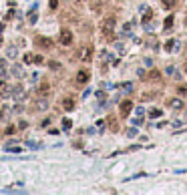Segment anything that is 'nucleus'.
<instances>
[{
    "instance_id": "nucleus-1",
    "label": "nucleus",
    "mask_w": 187,
    "mask_h": 195,
    "mask_svg": "<svg viewBox=\"0 0 187 195\" xmlns=\"http://www.w3.org/2000/svg\"><path fill=\"white\" fill-rule=\"evenodd\" d=\"M115 28H117V18H115V16H107V18H103V22H101V32H103L105 38H109V40L113 38Z\"/></svg>"
},
{
    "instance_id": "nucleus-2",
    "label": "nucleus",
    "mask_w": 187,
    "mask_h": 195,
    "mask_svg": "<svg viewBox=\"0 0 187 195\" xmlns=\"http://www.w3.org/2000/svg\"><path fill=\"white\" fill-rule=\"evenodd\" d=\"M93 52H95L93 44H85V46H81V48H79V58H81V60H85V62H89V60L93 58Z\"/></svg>"
},
{
    "instance_id": "nucleus-3",
    "label": "nucleus",
    "mask_w": 187,
    "mask_h": 195,
    "mask_svg": "<svg viewBox=\"0 0 187 195\" xmlns=\"http://www.w3.org/2000/svg\"><path fill=\"white\" fill-rule=\"evenodd\" d=\"M73 40H75V38H73V32H71L68 28H62V30H60V34H58V42H60L62 46H71Z\"/></svg>"
},
{
    "instance_id": "nucleus-4",
    "label": "nucleus",
    "mask_w": 187,
    "mask_h": 195,
    "mask_svg": "<svg viewBox=\"0 0 187 195\" xmlns=\"http://www.w3.org/2000/svg\"><path fill=\"white\" fill-rule=\"evenodd\" d=\"M131 111H133V101H123L121 105H119V115L125 119L131 115Z\"/></svg>"
},
{
    "instance_id": "nucleus-5",
    "label": "nucleus",
    "mask_w": 187,
    "mask_h": 195,
    "mask_svg": "<svg viewBox=\"0 0 187 195\" xmlns=\"http://www.w3.org/2000/svg\"><path fill=\"white\" fill-rule=\"evenodd\" d=\"M91 80V73L87 71V69H81L79 73H77V77H75V82L77 84H87Z\"/></svg>"
},
{
    "instance_id": "nucleus-6",
    "label": "nucleus",
    "mask_w": 187,
    "mask_h": 195,
    "mask_svg": "<svg viewBox=\"0 0 187 195\" xmlns=\"http://www.w3.org/2000/svg\"><path fill=\"white\" fill-rule=\"evenodd\" d=\"M167 105H169L173 111H181V109L185 107V103H183L179 97H173V99H169V103H167Z\"/></svg>"
},
{
    "instance_id": "nucleus-7",
    "label": "nucleus",
    "mask_w": 187,
    "mask_h": 195,
    "mask_svg": "<svg viewBox=\"0 0 187 195\" xmlns=\"http://www.w3.org/2000/svg\"><path fill=\"white\" fill-rule=\"evenodd\" d=\"M47 107H48L47 97H36V101H34V111H45Z\"/></svg>"
},
{
    "instance_id": "nucleus-8",
    "label": "nucleus",
    "mask_w": 187,
    "mask_h": 195,
    "mask_svg": "<svg viewBox=\"0 0 187 195\" xmlns=\"http://www.w3.org/2000/svg\"><path fill=\"white\" fill-rule=\"evenodd\" d=\"M60 105H62L64 111H73V109H75V97H64V99L60 101Z\"/></svg>"
},
{
    "instance_id": "nucleus-9",
    "label": "nucleus",
    "mask_w": 187,
    "mask_h": 195,
    "mask_svg": "<svg viewBox=\"0 0 187 195\" xmlns=\"http://www.w3.org/2000/svg\"><path fill=\"white\" fill-rule=\"evenodd\" d=\"M48 93H50V87H48V82H42V84L36 89V97H48Z\"/></svg>"
},
{
    "instance_id": "nucleus-10",
    "label": "nucleus",
    "mask_w": 187,
    "mask_h": 195,
    "mask_svg": "<svg viewBox=\"0 0 187 195\" xmlns=\"http://www.w3.org/2000/svg\"><path fill=\"white\" fill-rule=\"evenodd\" d=\"M36 44L42 46V48H50V46H52L50 38H45V36H38V38H36Z\"/></svg>"
},
{
    "instance_id": "nucleus-11",
    "label": "nucleus",
    "mask_w": 187,
    "mask_h": 195,
    "mask_svg": "<svg viewBox=\"0 0 187 195\" xmlns=\"http://www.w3.org/2000/svg\"><path fill=\"white\" fill-rule=\"evenodd\" d=\"M153 18V10H149L147 6H143V24H147Z\"/></svg>"
},
{
    "instance_id": "nucleus-12",
    "label": "nucleus",
    "mask_w": 187,
    "mask_h": 195,
    "mask_svg": "<svg viewBox=\"0 0 187 195\" xmlns=\"http://www.w3.org/2000/svg\"><path fill=\"white\" fill-rule=\"evenodd\" d=\"M10 73H12L14 77H18V78H22V77H24V73H22V67H20V65H14V67L10 69Z\"/></svg>"
},
{
    "instance_id": "nucleus-13",
    "label": "nucleus",
    "mask_w": 187,
    "mask_h": 195,
    "mask_svg": "<svg viewBox=\"0 0 187 195\" xmlns=\"http://www.w3.org/2000/svg\"><path fill=\"white\" fill-rule=\"evenodd\" d=\"M173 20H175V18H173V14H169V16L165 18V22H163V28H165V30H169V28L173 26Z\"/></svg>"
},
{
    "instance_id": "nucleus-14",
    "label": "nucleus",
    "mask_w": 187,
    "mask_h": 195,
    "mask_svg": "<svg viewBox=\"0 0 187 195\" xmlns=\"http://www.w3.org/2000/svg\"><path fill=\"white\" fill-rule=\"evenodd\" d=\"M36 20H38V14H36V10L32 8V10L28 12V22H30V24H34Z\"/></svg>"
},
{
    "instance_id": "nucleus-15",
    "label": "nucleus",
    "mask_w": 187,
    "mask_h": 195,
    "mask_svg": "<svg viewBox=\"0 0 187 195\" xmlns=\"http://www.w3.org/2000/svg\"><path fill=\"white\" fill-rule=\"evenodd\" d=\"M119 89L125 91V93H131L133 91V82H123V84H119Z\"/></svg>"
},
{
    "instance_id": "nucleus-16",
    "label": "nucleus",
    "mask_w": 187,
    "mask_h": 195,
    "mask_svg": "<svg viewBox=\"0 0 187 195\" xmlns=\"http://www.w3.org/2000/svg\"><path fill=\"white\" fill-rule=\"evenodd\" d=\"M161 2H163V6H165L167 10H169V8H175V6H177V0H161Z\"/></svg>"
},
{
    "instance_id": "nucleus-17",
    "label": "nucleus",
    "mask_w": 187,
    "mask_h": 195,
    "mask_svg": "<svg viewBox=\"0 0 187 195\" xmlns=\"http://www.w3.org/2000/svg\"><path fill=\"white\" fill-rule=\"evenodd\" d=\"M8 115H10V109L2 105V107H0V119H6V117H8Z\"/></svg>"
},
{
    "instance_id": "nucleus-18",
    "label": "nucleus",
    "mask_w": 187,
    "mask_h": 195,
    "mask_svg": "<svg viewBox=\"0 0 187 195\" xmlns=\"http://www.w3.org/2000/svg\"><path fill=\"white\" fill-rule=\"evenodd\" d=\"M149 80H159V71H155V69H153V71H149Z\"/></svg>"
},
{
    "instance_id": "nucleus-19",
    "label": "nucleus",
    "mask_w": 187,
    "mask_h": 195,
    "mask_svg": "<svg viewBox=\"0 0 187 195\" xmlns=\"http://www.w3.org/2000/svg\"><path fill=\"white\" fill-rule=\"evenodd\" d=\"M71 127H73V121H71V119H62V129H64V131H68Z\"/></svg>"
},
{
    "instance_id": "nucleus-20",
    "label": "nucleus",
    "mask_w": 187,
    "mask_h": 195,
    "mask_svg": "<svg viewBox=\"0 0 187 195\" xmlns=\"http://www.w3.org/2000/svg\"><path fill=\"white\" fill-rule=\"evenodd\" d=\"M26 147H28V149H40V143H36V141H26Z\"/></svg>"
},
{
    "instance_id": "nucleus-21",
    "label": "nucleus",
    "mask_w": 187,
    "mask_h": 195,
    "mask_svg": "<svg viewBox=\"0 0 187 195\" xmlns=\"http://www.w3.org/2000/svg\"><path fill=\"white\" fill-rule=\"evenodd\" d=\"M149 117H151V119L161 117V111H159V109H151V111H149Z\"/></svg>"
},
{
    "instance_id": "nucleus-22",
    "label": "nucleus",
    "mask_w": 187,
    "mask_h": 195,
    "mask_svg": "<svg viewBox=\"0 0 187 195\" xmlns=\"http://www.w3.org/2000/svg\"><path fill=\"white\" fill-rule=\"evenodd\" d=\"M177 93H179L181 97H183V95L187 97V84H179V87H177Z\"/></svg>"
},
{
    "instance_id": "nucleus-23",
    "label": "nucleus",
    "mask_w": 187,
    "mask_h": 195,
    "mask_svg": "<svg viewBox=\"0 0 187 195\" xmlns=\"http://www.w3.org/2000/svg\"><path fill=\"white\" fill-rule=\"evenodd\" d=\"M173 46H175V40H167V42H165V46H163V48H165V50H167V52H169V50H173Z\"/></svg>"
},
{
    "instance_id": "nucleus-24",
    "label": "nucleus",
    "mask_w": 187,
    "mask_h": 195,
    "mask_svg": "<svg viewBox=\"0 0 187 195\" xmlns=\"http://www.w3.org/2000/svg\"><path fill=\"white\" fill-rule=\"evenodd\" d=\"M32 62H36V65H42V62H45V58H42L40 54H34V56H32Z\"/></svg>"
},
{
    "instance_id": "nucleus-25",
    "label": "nucleus",
    "mask_w": 187,
    "mask_h": 195,
    "mask_svg": "<svg viewBox=\"0 0 187 195\" xmlns=\"http://www.w3.org/2000/svg\"><path fill=\"white\" fill-rule=\"evenodd\" d=\"M165 73H167L169 77H179V75L175 73V69H173V67H167V69H165Z\"/></svg>"
},
{
    "instance_id": "nucleus-26",
    "label": "nucleus",
    "mask_w": 187,
    "mask_h": 195,
    "mask_svg": "<svg viewBox=\"0 0 187 195\" xmlns=\"http://www.w3.org/2000/svg\"><path fill=\"white\" fill-rule=\"evenodd\" d=\"M18 50H16V46H10L8 48V58H14V54H16Z\"/></svg>"
},
{
    "instance_id": "nucleus-27",
    "label": "nucleus",
    "mask_w": 187,
    "mask_h": 195,
    "mask_svg": "<svg viewBox=\"0 0 187 195\" xmlns=\"http://www.w3.org/2000/svg\"><path fill=\"white\" fill-rule=\"evenodd\" d=\"M48 6H50V10H56L58 8V0H48Z\"/></svg>"
},
{
    "instance_id": "nucleus-28",
    "label": "nucleus",
    "mask_w": 187,
    "mask_h": 195,
    "mask_svg": "<svg viewBox=\"0 0 187 195\" xmlns=\"http://www.w3.org/2000/svg\"><path fill=\"white\" fill-rule=\"evenodd\" d=\"M48 67H50L52 71H60V65H58V62H54V60H52V62H48Z\"/></svg>"
},
{
    "instance_id": "nucleus-29",
    "label": "nucleus",
    "mask_w": 187,
    "mask_h": 195,
    "mask_svg": "<svg viewBox=\"0 0 187 195\" xmlns=\"http://www.w3.org/2000/svg\"><path fill=\"white\" fill-rule=\"evenodd\" d=\"M32 56H34V54H24V62L30 65V62H32Z\"/></svg>"
},
{
    "instance_id": "nucleus-30",
    "label": "nucleus",
    "mask_w": 187,
    "mask_h": 195,
    "mask_svg": "<svg viewBox=\"0 0 187 195\" xmlns=\"http://www.w3.org/2000/svg\"><path fill=\"white\" fill-rule=\"evenodd\" d=\"M133 123H135V125H143V117H139V115H137V117H135V121H133Z\"/></svg>"
},
{
    "instance_id": "nucleus-31",
    "label": "nucleus",
    "mask_w": 187,
    "mask_h": 195,
    "mask_svg": "<svg viewBox=\"0 0 187 195\" xmlns=\"http://www.w3.org/2000/svg\"><path fill=\"white\" fill-rule=\"evenodd\" d=\"M123 32H125V34H129V32H131V24H125V28H123Z\"/></svg>"
},
{
    "instance_id": "nucleus-32",
    "label": "nucleus",
    "mask_w": 187,
    "mask_h": 195,
    "mask_svg": "<svg viewBox=\"0 0 187 195\" xmlns=\"http://www.w3.org/2000/svg\"><path fill=\"white\" fill-rule=\"evenodd\" d=\"M135 133H137V129H129V131H127L129 137H135Z\"/></svg>"
},
{
    "instance_id": "nucleus-33",
    "label": "nucleus",
    "mask_w": 187,
    "mask_h": 195,
    "mask_svg": "<svg viewBox=\"0 0 187 195\" xmlns=\"http://www.w3.org/2000/svg\"><path fill=\"white\" fill-rule=\"evenodd\" d=\"M40 125H42V127H48V125H50V119H42V123H40Z\"/></svg>"
},
{
    "instance_id": "nucleus-34",
    "label": "nucleus",
    "mask_w": 187,
    "mask_h": 195,
    "mask_svg": "<svg viewBox=\"0 0 187 195\" xmlns=\"http://www.w3.org/2000/svg\"><path fill=\"white\" fill-rule=\"evenodd\" d=\"M0 89H8V87H6V84H4V82L0 80Z\"/></svg>"
},
{
    "instance_id": "nucleus-35",
    "label": "nucleus",
    "mask_w": 187,
    "mask_h": 195,
    "mask_svg": "<svg viewBox=\"0 0 187 195\" xmlns=\"http://www.w3.org/2000/svg\"><path fill=\"white\" fill-rule=\"evenodd\" d=\"M183 71H185V73H187V62H185V67H183Z\"/></svg>"
},
{
    "instance_id": "nucleus-36",
    "label": "nucleus",
    "mask_w": 187,
    "mask_h": 195,
    "mask_svg": "<svg viewBox=\"0 0 187 195\" xmlns=\"http://www.w3.org/2000/svg\"><path fill=\"white\" fill-rule=\"evenodd\" d=\"M185 24H187V14H185Z\"/></svg>"
},
{
    "instance_id": "nucleus-37",
    "label": "nucleus",
    "mask_w": 187,
    "mask_h": 195,
    "mask_svg": "<svg viewBox=\"0 0 187 195\" xmlns=\"http://www.w3.org/2000/svg\"><path fill=\"white\" fill-rule=\"evenodd\" d=\"M0 44H2V36H0Z\"/></svg>"
}]
</instances>
